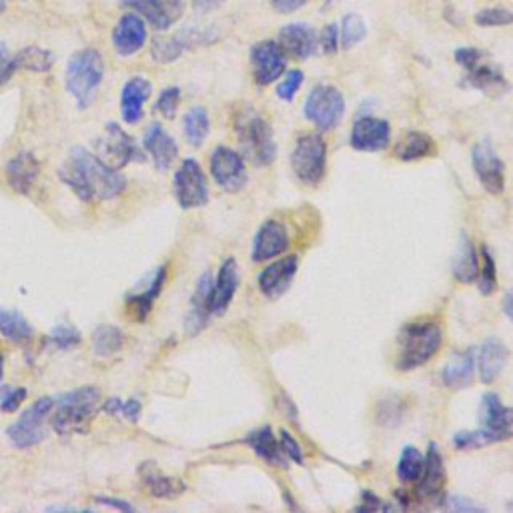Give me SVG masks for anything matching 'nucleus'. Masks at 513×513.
<instances>
[{"instance_id":"f257e3e1","label":"nucleus","mask_w":513,"mask_h":513,"mask_svg":"<svg viewBox=\"0 0 513 513\" xmlns=\"http://www.w3.org/2000/svg\"><path fill=\"white\" fill-rule=\"evenodd\" d=\"M60 181L71 187L82 201H111L127 187L122 175L101 157L76 147L60 167Z\"/></svg>"},{"instance_id":"f03ea898","label":"nucleus","mask_w":513,"mask_h":513,"mask_svg":"<svg viewBox=\"0 0 513 513\" xmlns=\"http://www.w3.org/2000/svg\"><path fill=\"white\" fill-rule=\"evenodd\" d=\"M103 395L97 387H81L55 400V417L52 430L58 435L87 433L89 425L101 408Z\"/></svg>"},{"instance_id":"7ed1b4c3","label":"nucleus","mask_w":513,"mask_h":513,"mask_svg":"<svg viewBox=\"0 0 513 513\" xmlns=\"http://www.w3.org/2000/svg\"><path fill=\"white\" fill-rule=\"evenodd\" d=\"M400 357L397 369L413 371L417 367L431 361L443 343V329L433 321L424 323H409L400 331Z\"/></svg>"},{"instance_id":"20e7f679","label":"nucleus","mask_w":513,"mask_h":513,"mask_svg":"<svg viewBox=\"0 0 513 513\" xmlns=\"http://www.w3.org/2000/svg\"><path fill=\"white\" fill-rule=\"evenodd\" d=\"M105 76V58L95 49L74 52L66 65V90L74 97L81 109L95 101V95Z\"/></svg>"},{"instance_id":"39448f33","label":"nucleus","mask_w":513,"mask_h":513,"mask_svg":"<svg viewBox=\"0 0 513 513\" xmlns=\"http://www.w3.org/2000/svg\"><path fill=\"white\" fill-rule=\"evenodd\" d=\"M237 136L243 149V159L251 160L253 165L267 167L277 157L273 128L269 120L259 113L249 111L241 114V119L237 120Z\"/></svg>"},{"instance_id":"423d86ee","label":"nucleus","mask_w":513,"mask_h":513,"mask_svg":"<svg viewBox=\"0 0 513 513\" xmlns=\"http://www.w3.org/2000/svg\"><path fill=\"white\" fill-rule=\"evenodd\" d=\"M291 167L303 185L317 187L327 173V143L319 133H305L291 152Z\"/></svg>"},{"instance_id":"0eeeda50","label":"nucleus","mask_w":513,"mask_h":513,"mask_svg":"<svg viewBox=\"0 0 513 513\" xmlns=\"http://www.w3.org/2000/svg\"><path fill=\"white\" fill-rule=\"evenodd\" d=\"M303 111L321 133L335 131L346 114V98L333 84H317L305 101Z\"/></svg>"},{"instance_id":"6e6552de","label":"nucleus","mask_w":513,"mask_h":513,"mask_svg":"<svg viewBox=\"0 0 513 513\" xmlns=\"http://www.w3.org/2000/svg\"><path fill=\"white\" fill-rule=\"evenodd\" d=\"M52 409H55V400H52V397H41V400L30 405L9 430H6V435H9L12 446L17 449H30L38 446V443H43L44 438H47L44 421L49 419Z\"/></svg>"},{"instance_id":"1a4fd4ad","label":"nucleus","mask_w":513,"mask_h":513,"mask_svg":"<svg viewBox=\"0 0 513 513\" xmlns=\"http://www.w3.org/2000/svg\"><path fill=\"white\" fill-rule=\"evenodd\" d=\"M215 28H185L173 36H155L151 44V57L159 65H168L183 57V52L215 41Z\"/></svg>"},{"instance_id":"9d476101","label":"nucleus","mask_w":513,"mask_h":513,"mask_svg":"<svg viewBox=\"0 0 513 513\" xmlns=\"http://www.w3.org/2000/svg\"><path fill=\"white\" fill-rule=\"evenodd\" d=\"M175 198L181 209H197L209 203V183L195 159H185L175 173Z\"/></svg>"},{"instance_id":"9b49d317","label":"nucleus","mask_w":513,"mask_h":513,"mask_svg":"<svg viewBox=\"0 0 513 513\" xmlns=\"http://www.w3.org/2000/svg\"><path fill=\"white\" fill-rule=\"evenodd\" d=\"M98 149H101V159L113 168H122L128 163H143L147 160L144 151L135 143V139L128 133L122 131L117 122H109L105 127L103 139L98 141Z\"/></svg>"},{"instance_id":"f8f14e48","label":"nucleus","mask_w":513,"mask_h":513,"mask_svg":"<svg viewBox=\"0 0 513 513\" xmlns=\"http://www.w3.org/2000/svg\"><path fill=\"white\" fill-rule=\"evenodd\" d=\"M471 165L487 193L501 195L505 189V165L489 139L479 141L471 151Z\"/></svg>"},{"instance_id":"ddd939ff","label":"nucleus","mask_w":513,"mask_h":513,"mask_svg":"<svg viewBox=\"0 0 513 513\" xmlns=\"http://www.w3.org/2000/svg\"><path fill=\"white\" fill-rule=\"evenodd\" d=\"M211 177L227 193H237L247 185V168L239 152L229 147H217L211 152Z\"/></svg>"},{"instance_id":"4468645a","label":"nucleus","mask_w":513,"mask_h":513,"mask_svg":"<svg viewBox=\"0 0 513 513\" xmlns=\"http://www.w3.org/2000/svg\"><path fill=\"white\" fill-rule=\"evenodd\" d=\"M120 4L143 17L157 33H165L173 25H177L185 14L183 0H120Z\"/></svg>"},{"instance_id":"2eb2a0df","label":"nucleus","mask_w":513,"mask_h":513,"mask_svg":"<svg viewBox=\"0 0 513 513\" xmlns=\"http://www.w3.org/2000/svg\"><path fill=\"white\" fill-rule=\"evenodd\" d=\"M287 55L281 51L279 43L275 41H261L253 44L251 49V68L253 79L259 87H267L279 81V76L285 73Z\"/></svg>"},{"instance_id":"dca6fc26","label":"nucleus","mask_w":513,"mask_h":513,"mask_svg":"<svg viewBox=\"0 0 513 513\" xmlns=\"http://www.w3.org/2000/svg\"><path fill=\"white\" fill-rule=\"evenodd\" d=\"M349 143L355 151L361 152L385 151L392 143V127L387 120L365 114L355 120Z\"/></svg>"},{"instance_id":"f3484780","label":"nucleus","mask_w":513,"mask_h":513,"mask_svg":"<svg viewBox=\"0 0 513 513\" xmlns=\"http://www.w3.org/2000/svg\"><path fill=\"white\" fill-rule=\"evenodd\" d=\"M479 421L481 430L492 435L495 443L513 438V409L503 405L495 393H486L481 397Z\"/></svg>"},{"instance_id":"a211bd4d","label":"nucleus","mask_w":513,"mask_h":513,"mask_svg":"<svg viewBox=\"0 0 513 513\" xmlns=\"http://www.w3.org/2000/svg\"><path fill=\"white\" fill-rule=\"evenodd\" d=\"M147 36V22L131 11L122 14L117 25H114L111 41L114 51H117L120 57H133L144 47Z\"/></svg>"},{"instance_id":"6ab92c4d","label":"nucleus","mask_w":513,"mask_h":513,"mask_svg":"<svg viewBox=\"0 0 513 513\" xmlns=\"http://www.w3.org/2000/svg\"><path fill=\"white\" fill-rule=\"evenodd\" d=\"M289 233L287 229L279 221H265L259 229L255 239H253V249L251 257L253 263H265L271 261V259L283 255L289 249Z\"/></svg>"},{"instance_id":"aec40b11","label":"nucleus","mask_w":513,"mask_h":513,"mask_svg":"<svg viewBox=\"0 0 513 513\" xmlns=\"http://www.w3.org/2000/svg\"><path fill=\"white\" fill-rule=\"evenodd\" d=\"M299 271V257L297 255H287L275 261L271 265H267L265 269L259 273L257 283L261 293L269 299H279L281 295L287 293V289L293 283L295 275Z\"/></svg>"},{"instance_id":"412c9836","label":"nucleus","mask_w":513,"mask_h":513,"mask_svg":"<svg viewBox=\"0 0 513 513\" xmlns=\"http://www.w3.org/2000/svg\"><path fill=\"white\" fill-rule=\"evenodd\" d=\"M279 47L291 58L307 60L317 52L319 38L313 27L305 22H291L279 30Z\"/></svg>"},{"instance_id":"4be33fe9","label":"nucleus","mask_w":513,"mask_h":513,"mask_svg":"<svg viewBox=\"0 0 513 513\" xmlns=\"http://www.w3.org/2000/svg\"><path fill=\"white\" fill-rule=\"evenodd\" d=\"M167 271H168L167 265L159 267V269L147 279V283H144V287H136L133 293L127 295L128 315H131L136 323H144V319L149 317L152 303L157 301L160 291H163V285L167 281Z\"/></svg>"},{"instance_id":"5701e85b","label":"nucleus","mask_w":513,"mask_h":513,"mask_svg":"<svg viewBox=\"0 0 513 513\" xmlns=\"http://www.w3.org/2000/svg\"><path fill=\"white\" fill-rule=\"evenodd\" d=\"M211 293H213V275L205 271L198 279L195 293L190 297V307L185 319V331L189 337H195L209 323L211 313Z\"/></svg>"},{"instance_id":"b1692460","label":"nucleus","mask_w":513,"mask_h":513,"mask_svg":"<svg viewBox=\"0 0 513 513\" xmlns=\"http://www.w3.org/2000/svg\"><path fill=\"white\" fill-rule=\"evenodd\" d=\"M446 465H443V457L439 454V449L435 443H431L430 449H427L425 455V465H424V473L417 479V500L425 501V500H438V497L443 494V487H446Z\"/></svg>"},{"instance_id":"393cba45","label":"nucleus","mask_w":513,"mask_h":513,"mask_svg":"<svg viewBox=\"0 0 513 513\" xmlns=\"http://www.w3.org/2000/svg\"><path fill=\"white\" fill-rule=\"evenodd\" d=\"M152 93V84L144 76H133L125 82L120 93V114L127 125H136L143 119L144 105Z\"/></svg>"},{"instance_id":"a878e982","label":"nucleus","mask_w":513,"mask_h":513,"mask_svg":"<svg viewBox=\"0 0 513 513\" xmlns=\"http://www.w3.org/2000/svg\"><path fill=\"white\" fill-rule=\"evenodd\" d=\"M239 287V265L233 257H229L223 261L217 275V281L213 283V293H211V313L213 315H223L229 309L233 297Z\"/></svg>"},{"instance_id":"bb28decb","label":"nucleus","mask_w":513,"mask_h":513,"mask_svg":"<svg viewBox=\"0 0 513 513\" xmlns=\"http://www.w3.org/2000/svg\"><path fill=\"white\" fill-rule=\"evenodd\" d=\"M143 147L152 157V160H155V167L159 168V171H167V168H171L179 157L177 141H175L173 136L159 125V122H152V125L147 128Z\"/></svg>"},{"instance_id":"cd10ccee","label":"nucleus","mask_w":513,"mask_h":513,"mask_svg":"<svg viewBox=\"0 0 513 513\" xmlns=\"http://www.w3.org/2000/svg\"><path fill=\"white\" fill-rule=\"evenodd\" d=\"M41 173V165H38L36 157L33 152H19L17 157H12L6 165V183L9 187L19 195H28L33 189L35 181Z\"/></svg>"},{"instance_id":"c85d7f7f","label":"nucleus","mask_w":513,"mask_h":513,"mask_svg":"<svg viewBox=\"0 0 513 513\" xmlns=\"http://www.w3.org/2000/svg\"><path fill=\"white\" fill-rule=\"evenodd\" d=\"M476 377V351L463 349L455 351L449 357V361L441 369V381L449 389H465L473 383Z\"/></svg>"},{"instance_id":"c756f323","label":"nucleus","mask_w":513,"mask_h":513,"mask_svg":"<svg viewBox=\"0 0 513 513\" xmlns=\"http://www.w3.org/2000/svg\"><path fill=\"white\" fill-rule=\"evenodd\" d=\"M465 84L489 97H500L508 90V81H505L503 73L495 65L486 63V58L479 60L470 71H465Z\"/></svg>"},{"instance_id":"7c9ffc66","label":"nucleus","mask_w":513,"mask_h":513,"mask_svg":"<svg viewBox=\"0 0 513 513\" xmlns=\"http://www.w3.org/2000/svg\"><path fill=\"white\" fill-rule=\"evenodd\" d=\"M505 363H508V347L500 339L489 337L479 349V377L489 385L500 377Z\"/></svg>"},{"instance_id":"2f4dec72","label":"nucleus","mask_w":513,"mask_h":513,"mask_svg":"<svg viewBox=\"0 0 513 513\" xmlns=\"http://www.w3.org/2000/svg\"><path fill=\"white\" fill-rule=\"evenodd\" d=\"M141 479L143 486L147 487V492L152 497H157V500H173V497L185 492V486H183L181 479L165 476V473L159 471V467L152 463L141 465Z\"/></svg>"},{"instance_id":"473e14b6","label":"nucleus","mask_w":513,"mask_h":513,"mask_svg":"<svg viewBox=\"0 0 513 513\" xmlns=\"http://www.w3.org/2000/svg\"><path fill=\"white\" fill-rule=\"evenodd\" d=\"M245 443L255 451V454L273 467H285L287 463V455L283 454L281 443L275 438L271 427L265 425L261 430L251 431L247 438H245Z\"/></svg>"},{"instance_id":"72a5a7b5","label":"nucleus","mask_w":513,"mask_h":513,"mask_svg":"<svg viewBox=\"0 0 513 513\" xmlns=\"http://www.w3.org/2000/svg\"><path fill=\"white\" fill-rule=\"evenodd\" d=\"M393 155L403 160V163H413V160L427 159L435 155V141L430 135L411 131L408 135H403V139L397 141Z\"/></svg>"},{"instance_id":"f704fd0d","label":"nucleus","mask_w":513,"mask_h":513,"mask_svg":"<svg viewBox=\"0 0 513 513\" xmlns=\"http://www.w3.org/2000/svg\"><path fill=\"white\" fill-rule=\"evenodd\" d=\"M479 257L476 245L470 241V237L462 235V241L457 245V253L454 259V277L459 283H473L479 277Z\"/></svg>"},{"instance_id":"c9c22d12","label":"nucleus","mask_w":513,"mask_h":513,"mask_svg":"<svg viewBox=\"0 0 513 513\" xmlns=\"http://www.w3.org/2000/svg\"><path fill=\"white\" fill-rule=\"evenodd\" d=\"M0 333H3L11 343H14V346L25 347L33 341L35 329L22 313L3 309L0 311Z\"/></svg>"},{"instance_id":"e433bc0d","label":"nucleus","mask_w":513,"mask_h":513,"mask_svg":"<svg viewBox=\"0 0 513 513\" xmlns=\"http://www.w3.org/2000/svg\"><path fill=\"white\" fill-rule=\"evenodd\" d=\"M125 347V333L117 325H101L93 333V351L97 357H113Z\"/></svg>"},{"instance_id":"4c0bfd02","label":"nucleus","mask_w":513,"mask_h":513,"mask_svg":"<svg viewBox=\"0 0 513 513\" xmlns=\"http://www.w3.org/2000/svg\"><path fill=\"white\" fill-rule=\"evenodd\" d=\"M183 131H185L190 147H201L206 141V136L211 133V120L203 106H195V109H190L185 114V119H183Z\"/></svg>"},{"instance_id":"58836bf2","label":"nucleus","mask_w":513,"mask_h":513,"mask_svg":"<svg viewBox=\"0 0 513 513\" xmlns=\"http://www.w3.org/2000/svg\"><path fill=\"white\" fill-rule=\"evenodd\" d=\"M52 63H55L52 52L44 51L41 47H27V49H22L17 57H12L14 71H19V68H27V71H33V73H47L52 68Z\"/></svg>"},{"instance_id":"ea45409f","label":"nucleus","mask_w":513,"mask_h":513,"mask_svg":"<svg viewBox=\"0 0 513 513\" xmlns=\"http://www.w3.org/2000/svg\"><path fill=\"white\" fill-rule=\"evenodd\" d=\"M425 465V457L421 455V451L413 446L403 447L400 463H397V478L401 484H416L421 478Z\"/></svg>"},{"instance_id":"a19ab883","label":"nucleus","mask_w":513,"mask_h":513,"mask_svg":"<svg viewBox=\"0 0 513 513\" xmlns=\"http://www.w3.org/2000/svg\"><path fill=\"white\" fill-rule=\"evenodd\" d=\"M367 36V27L365 20L359 17V14H347L346 19L341 22V30H339V44L343 51H351L357 47L359 43L363 41Z\"/></svg>"},{"instance_id":"79ce46f5","label":"nucleus","mask_w":513,"mask_h":513,"mask_svg":"<svg viewBox=\"0 0 513 513\" xmlns=\"http://www.w3.org/2000/svg\"><path fill=\"white\" fill-rule=\"evenodd\" d=\"M481 267H479V291L484 295H492L497 287V273H495V261L492 251L487 247H481Z\"/></svg>"},{"instance_id":"37998d69","label":"nucleus","mask_w":513,"mask_h":513,"mask_svg":"<svg viewBox=\"0 0 513 513\" xmlns=\"http://www.w3.org/2000/svg\"><path fill=\"white\" fill-rule=\"evenodd\" d=\"M494 438L486 430L478 431H457L454 435V446L459 451H471V449H481L486 446H492Z\"/></svg>"},{"instance_id":"c03bdc74","label":"nucleus","mask_w":513,"mask_h":513,"mask_svg":"<svg viewBox=\"0 0 513 513\" xmlns=\"http://www.w3.org/2000/svg\"><path fill=\"white\" fill-rule=\"evenodd\" d=\"M476 22L484 28L509 27V25H513V11L503 9V6H492V9L479 11L476 14Z\"/></svg>"},{"instance_id":"a18cd8bd","label":"nucleus","mask_w":513,"mask_h":513,"mask_svg":"<svg viewBox=\"0 0 513 513\" xmlns=\"http://www.w3.org/2000/svg\"><path fill=\"white\" fill-rule=\"evenodd\" d=\"M179 105H181V89L179 87H167L163 93L159 95L155 109H157V113L163 114L165 119L171 120V119H175V114H177Z\"/></svg>"},{"instance_id":"49530a36","label":"nucleus","mask_w":513,"mask_h":513,"mask_svg":"<svg viewBox=\"0 0 513 513\" xmlns=\"http://www.w3.org/2000/svg\"><path fill=\"white\" fill-rule=\"evenodd\" d=\"M303 81H305V74L303 71H299V68H293V71H289L285 76H283V81L279 82L277 87V97L281 101H293V97L299 93V89L303 87Z\"/></svg>"},{"instance_id":"de8ad7c7","label":"nucleus","mask_w":513,"mask_h":513,"mask_svg":"<svg viewBox=\"0 0 513 513\" xmlns=\"http://www.w3.org/2000/svg\"><path fill=\"white\" fill-rule=\"evenodd\" d=\"M27 400L25 387H11L0 385V409L4 413H12L20 408V403Z\"/></svg>"},{"instance_id":"09e8293b","label":"nucleus","mask_w":513,"mask_h":513,"mask_svg":"<svg viewBox=\"0 0 513 513\" xmlns=\"http://www.w3.org/2000/svg\"><path fill=\"white\" fill-rule=\"evenodd\" d=\"M51 341L55 343L58 349H73L81 343V333L76 329L68 327V325H58L52 329L51 333Z\"/></svg>"},{"instance_id":"8fccbe9b","label":"nucleus","mask_w":513,"mask_h":513,"mask_svg":"<svg viewBox=\"0 0 513 513\" xmlns=\"http://www.w3.org/2000/svg\"><path fill=\"white\" fill-rule=\"evenodd\" d=\"M484 58H486V52H481L479 49H473V47H462L455 51V60L463 71H470V68L476 66L479 60H484Z\"/></svg>"},{"instance_id":"3c124183","label":"nucleus","mask_w":513,"mask_h":513,"mask_svg":"<svg viewBox=\"0 0 513 513\" xmlns=\"http://www.w3.org/2000/svg\"><path fill=\"white\" fill-rule=\"evenodd\" d=\"M319 47L323 49L325 55H335L337 49L341 47L339 44V28L337 25H327L323 28V33L319 36Z\"/></svg>"},{"instance_id":"603ef678","label":"nucleus","mask_w":513,"mask_h":513,"mask_svg":"<svg viewBox=\"0 0 513 513\" xmlns=\"http://www.w3.org/2000/svg\"><path fill=\"white\" fill-rule=\"evenodd\" d=\"M279 443H281L283 454H285L289 459H293L295 463L303 465V449H301V446H299L293 435H291L287 430L281 431V441Z\"/></svg>"},{"instance_id":"864d4df0","label":"nucleus","mask_w":513,"mask_h":513,"mask_svg":"<svg viewBox=\"0 0 513 513\" xmlns=\"http://www.w3.org/2000/svg\"><path fill=\"white\" fill-rule=\"evenodd\" d=\"M14 73L17 71H14V66H12L11 52L3 43H0V84H4L6 81H9Z\"/></svg>"},{"instance_id":"5fc2aeb1","label":"nucleus","mask_w":513,"mask_h":513,"mask_svg":"<svg viewBox=\"0 0 513 513\" xmlns=\"http://www.w3.org/2000/svg\"><path fill=\"white\" fill-rule=\"evenodd\" d=\"M269 3L273 4V9L277 12L291 14V12H297V11L305 9V6H307L311 0H269Z\"/></svg>"},{"instance_id":"6e6d98bb","label":"nucleus","mask_w":513,"mask_h":513,"mask_svg":"<svg viewBox=\"0 0 513 513\" xmlns=\"http://www.w3.org/2000/svg\"><path fill=\"white\" fill-rule=\"evenodd\" d=\"M141 409H143V405L139 400H127V401H120V409H119V416H122L125 419L128 421H139V416H141Z\"/></svg>"},{"instance_id":"4d7b16f0","label":"nucleus","mask_w":513,"mask_h":513,"mask_svg":"<svg viewBox=\"0 0 513 513\" xmlns=\"http://www.w3.org/2000/svg\"><path fill=\"white\" fill-rule=\"evenodd\" d=\"M447 508L455 511H484V508H479V505H476L473 501H467L465 497H459V495L449 497Z\"/></svg>"},{"instance_id":"13d9d810","label":"nucleus","mask_w":513,"mask_h":513,"mask_svg":"<svg viewBox=\"0 0 513 513\" xmlns=\"http://www.w3.org/2000/svg\"><path fill=\"white\" fill-rule=\"evenodd\" d=\"M95 501L105 505V508H113V509H119V511H135V508L128 501L113 500V497H106V495H95Z\"/></svg>"},{"instance_id":"bf43d9fd","label":"nucleus","mask_w":513,"mask_h":513,"mask_svg":"<svg viewBox=\"0 0 513 513\" xmlns=\"http://www.w3.org/2000/svg\"><path fill=\"white\" fill-rule=\"evenodd\" d=\"M227 0H193V6L198 12H211L219 9V6H223Z\"/></svg>"},{"instance_id":"052dcab7","label":"nucleus","mask_w":513,"mask_h":513,"mask_svg":"<svg viewBox=\"0 0 513 513\" xmlns=\"http://www.w3.org/2000/svg\"><path fill=\"white\" fill-rule=\"evenodd\" d=\"M503 313L509 317V321L513 323V289L508 291V295L503 299Z\"/></svg>"},{"instance_id":"680f3d73","label":"nucleus","mask_w":513,"mask_h":513,"mask_svg":"<svg viewBox=\"0 0 513 513\" xmlns=\"http://www.w3.org/2000/svg\"><path fill=\"white\" fill-rule=\"evenodd\" d=\"M3 369H4V355L0 354V377H3Z\"/></svg>"},{"instance_id":"e2e57ef3","label":"nucleus","mask_w":513,"mask_h":513,"mask_svg":"<svg viewBox=\"0 0 513 513\" xmlns=\"http://www.w3.org/2000/svg\"><path fill=\"white\" fill-rule=\"evenodd\" d=\"M6 9V0H0V12Z\"/></svg>"},{"instance_id":"0e129e2a","label":"nucleus","mask_w":513,"mask_h":513,"mask_svg":"<svg viewBox=\"0 0 513 513\" xmlns=\"http://www.w3.org/2000/svg\"><path fill=\"white\" fill-rule=\"evenodd\" d=\"M509 505H511V508H513V501H511V503H509Z\"/></svg>"}]
</instances>
